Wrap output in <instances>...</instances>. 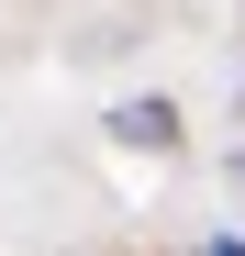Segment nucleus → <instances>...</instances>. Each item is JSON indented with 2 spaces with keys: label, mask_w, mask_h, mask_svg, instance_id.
Listing matches in <instances>:
<instances>
[{
  "label": "nucleus",
  "mask_w": 245,
  "mask_h": 256,
  "mask_svg": "<svg viewBox=\"0 0 245 256\" xmlns=\"http://www.w3.org/2000/svg\"><path fill=\"white\" fill-rule=\"evenodd\" d=\"M122 134H134V145H178V112H168V100H134V112H122Z\"/></svg>",
  "instance_id": "1"
}]
</instances>
